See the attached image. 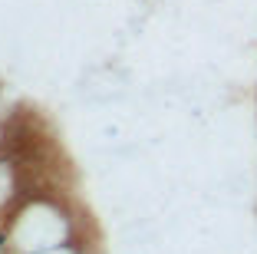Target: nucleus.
Masks as SVG:
<instances>
[{
  "instance_id": "nucleus-1",
  "label": "nucleus",
  "mask_w": 257,
  "mask_h": 254,
  "mask_svg": "<svg viewBox=\"0 0 257 254\" xmlns=\"http://www.w3.org/2000/svg\"><path fill=\"white\" fill-rule=\"evenodd\" d=\"M7 244H10V238H7V231H0V254L7 251Z\"/></svg>"
}]
</instances>
